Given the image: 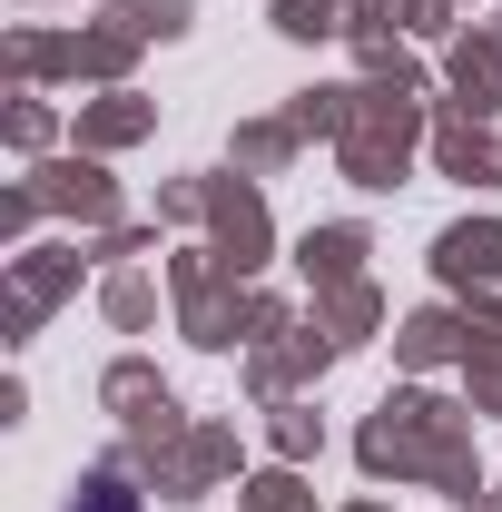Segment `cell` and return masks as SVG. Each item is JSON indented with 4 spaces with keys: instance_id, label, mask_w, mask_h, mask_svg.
<instances>
[{
    "instance_id": "cell-1",
    "label": "cell",
    "mask_w": 502,
    "mask_h": 512,
    "mask_svg": "<svg viewBox=\"0 0 502 512\" xmlns=\"http://www.w3.org/2000/svg\"><path fill=\"white\" fill-rule=\"evenodd\" d=\"M69 512H138V493H128V483H89Z\"/></svg>"
}]
</instances>
